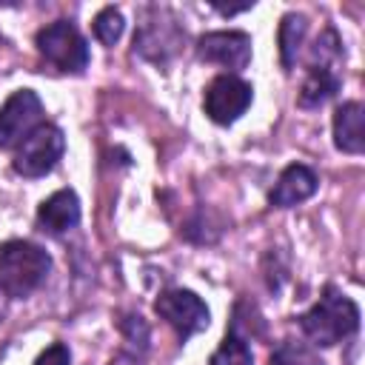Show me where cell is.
Listing matches in <instances>:
<instances>
[{"label":"cell","mask_w":365,"mask_h":365,"mask_svg":"<svg viewBox=\"0 0 365 365\" xmlns=\"http://www.w3.org/2000/svg\"><path fill=\"white\" fill-rule=\"evenodd\" d=\"M254 3H240V6H217L214 3V9L220 11V14H237V11H245V9H251Z\"/></svg>","instance_id":"20"},{"label":"cell","mask_w":365,"mask_h":365,"mask_svg":"<svg viewBox=\"0 0 365 365\" xmlns=\"http://www.w3.org/2000/svg\"><path fill=\"white\" fill-rule=\"evenodd\" d=\"M305 34H308V20L305 14H297V11H288L282 14L279 20V31H277V46H279V60H282V68L291 71L297 57H299V48L305 43Z\"/></svg>","instance_id":"14"},{"label":"cell","mask_w":365,"mask_h":365,"mask_svg":"<svg viewBox=\"0 0 365 365\" xmlns=\"http://www.w3.org/2000/svg\"><path fill=\"white\" fill-rule=\"evenodd\" d=\"M6 311H9V297H6V291L0 288V322L6 319Z\"/></svg>","instance_id":"21"},{"label":"cell","mask_w":365,"mask_h":365,"mask_svg":"<svg viewBox=\"0 0 365 365\" xmlns=\"http://www.w3.org/2000/svg\"><path fill=\"white\" fill-rule=\"evenodd\" d=\"M319 188V177L311 165L305 163H291L274 182V188L268 191V205L271 208H291L305 202L308 197H314V191Z\"/></svg>","instance_id":"10"},{"label":"cell","mask_w":365,"mask_h":365,"mask_svg":"<svg viewBox=\"0 0 365 365\" xmlns=\"http://www.w3.org/2000/svg\"><path fill=\"white\" fill-rule=\"evenodd\" d=\"M342 86V74L336 66H322V63H308V74L302 80L299 97L297 103L302 108H319L322 103H328Z\"/></svg>","instance_id":"13"},{"label":"cell","mask_w":365,"mask_h":365,"mask_svg":"<svg viewBox=\"0 0 365 365\" xmlns=\"http://www.w3.org/2000/svg\"><path fill=\"white\" fill-rule=\"evenodd\" d=\"M185 29L171 14V9L163 6H145L140 26L134 31V51L157 66H165L182 46Z\"/></svg>","instance_id":"3"},{"label":"cell","mask_w":365,"mask_h":365,"mask_svg":"<svg viewBox=\"0 0 365 365\" xmlns=\"http://www.w3.org/2000/svg\"><path fill=\"white\" fill-rule=\"evenodd\" d=\"M40 57L66 74H80L88 66V43L71 20H54L34 34Z\"/></svg>","instance_id":"4"},{"label":"cell","mask_w":365,"mask_h":365,"mask_svg":"<svg viewBox=\"0 0 365 365\" xmlns=\"http://www.w3.org/2000/svg\"><path fill=\"white\" fill-rule=\"evenodd\" d=\"M51 271V257L31 240L0 242V288L9 299H26L43 285Z\"/></svg>","instance_id":"2"},{"label":"cell","mask_w":365,"mask_h":365,"mask_svg":"<svg viewBox=\"0 0 365 365\" xmlns=\"http://www.w3.org/2000/svg\"><path fill=\"white\" fill-rule=\"evenodd\" d=\"M80 222V200L71 188H60L37 208V225L46 234H66Z\"/></svg>","instance_id":"11"},{"label":"cell","mask_w":365,"mask_h":365,"mask_svg":"<svg viewBox=\"0 0 365 365\" xmlns=\"http://www.w3.org/2000/svg\"><path fill=\"white\" fill-rule=\"evenodd\" d=\"M43 103L31 88H17L0 106V148H17L37 125H43Z\"/></svg>","instance_id":"8"},{"label":"cell","mask_w":365,"mask_h":365,"mask_svg":"<svg viewBox=\"0 0 365 365\" xmlns=\"http://www.w3.org/2000/svg\"><path fill=\"white\" fill-rule=\"evenodd\" d=\"M123 29H125V20H123V11L120 9L106 6V9L97 11V17H94V37L103 46H114L123 37Z\"/></svg>","instance_id":"17"},{"label":"cell","mask_w":365,"mask_h":365,"mask_svg":"<svg viewBox=\"0 0 365 365\" xmlns=\"http://www.w3.org/2000/svg\"><path fill=\"white\" fill-rule=\"evenodd\" d=\"M120 331L125 336V348L131 351V356H143L148 348V325L143 322L140 314H128L120 319Z\"/></svg>","instance_id":"18"},{"label":"cell","mask_w":365,"mask_h":365,"mask_svg":"<svg viewBox=\"0 0 365 365\" xmlns=\"http://www.w3.org/2000/svg\"><path fill=\"white\" fill-rule=\"evenodd\" d=\"M334 145L345 154L365 151V106L359 100H348L334 111Z\"/></svg>","instance_id":"12"},{"label":"cell","mask_w":365,"mask_h":365,"mask_svg":"<svg viewBox=\"0 0 365 365\" xmlns=\"http://www.w3.org/2000/svg\"><path fill=\"white\" fill-rule=\"evenodd\" d=\"M154 311L160 319H165L174 334L180 336V342H185L188 336L200 334L208 328L211 322V311L208 305L188 288H168L154 299Z\"/></svg>","instance_id":"7"},{"label":"cell","mask_w":365,"mask_h":365,"mask_svg":"<svg viewBox=\"0 0 365 365\" xmlns=\"http://www.w3.org/2000/svg\"><path fill=\"white\" fill-rule=\"evenodd\" d=\"M299 328L317 348H331L348 336L356 334L359 328V308L351 297H345L336 285H325L319 299L299 314Z\"/></svg>","instance_id":"1"},{"label":"cell","mask_w":365,"mask_h":365,"mask_svg":"<svg viewBox=\"0 0 365 365\" xmlns=\"http://www.w3.org/2000/svg\"><path fill=\"white\" fill-rule=\"evenodd\" d=\"M34 365H71V351H68V345H63V342H51V345L34 359Z\"/></svg>","instance_id":"19"},{"label":"cell","mask_w":365,"mask_h":365,"mask_svg":"<svg viewBox=\"0 0 365 365\" xmlns=\"http://www.w3.org/2000/svg\"><path fill=\"white\" fill-rule=\"evenodd\" d=\"M208 365H254V354H251L248 336L237 328V322H231V328L225 331L220 348L211 354Z\"/></svg>","instance_id":"15"},{"label":"cell","mask_w":365,"mask_h":365,"mask_svg":"<svg viewBox=\"0 0 365 365\" xmlns=\"http://www.w3.org/2000/svg\"><path fill=\"white\" fill-rule=\"evenodd\" d=\"M66 151V137L63 131L54 125V123H43L37 125L14 151V160H11V168L20 174V177H46L63 157Z\"/></svg>","instance_id":"5"},{"label":"cell","mask_w":365,"mask_h":365,"mask_svg":"<svg viewBox=\"0 0 365 365\" xmlns=\"http://www.w3.org/2000/svg\"><path fill=\"white\" fill-rule=\"evenodd\" d=\"M254 100V88L251 83H245L242 77L237 74H217L208 86H205V94H202V111L211 123L217 125H231L237 123L248 106Z\"/></svg>","instance_id":"6"},{"label":"cell","mask_w":365,"mask_h":365,"mask_svg":"<svg viewBox=\"0 0 365 365\" xmlns=\"http://www.w3.org/2000/svg\"><path fill=\"white\" fill-rule=\"evenodd\" d=\"M197 57L205 63L225 66L228 74H237L251 63V34L237 29L208 31L197 40Z\"/></svg>","instance_id":"9"},{"label":"cell","mask_w":365,"mask_h":365,"mask_svg":"<svg viewBox=\"0 0 365 365\" xmlns=\"http://www.w3.org/2000/svg\"><path fill=\"white\" fill-rule=\"evenodd\" d=\"M268 365H325L322 356L314 351L311 342H299V339H282L274 345Z\"/></svg>","instance_id":"16"}]
</instances>
